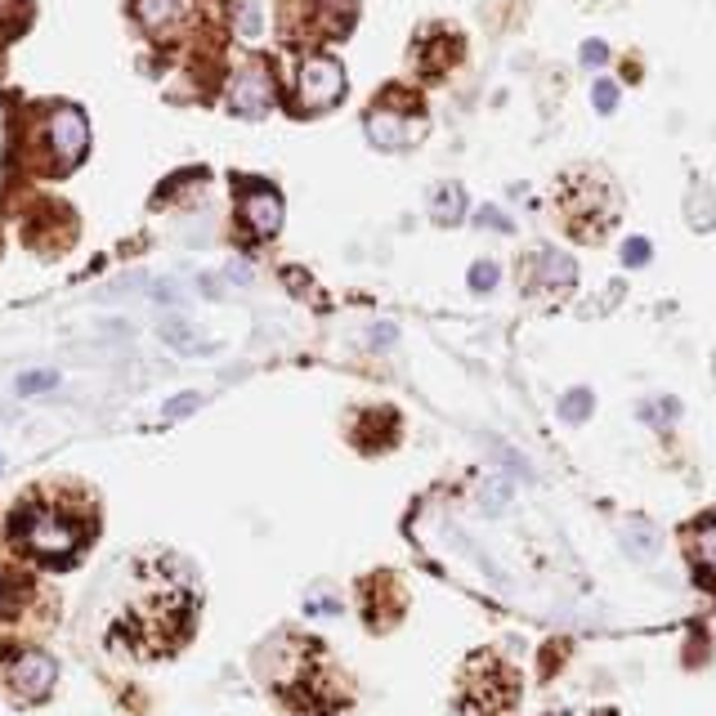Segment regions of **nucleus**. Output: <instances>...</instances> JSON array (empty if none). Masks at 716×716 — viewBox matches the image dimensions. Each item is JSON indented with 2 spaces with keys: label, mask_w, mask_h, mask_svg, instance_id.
I'll return each instance as SVG.
<instances>
[{
  "label": "nucleus",
  "mask_w": 716,
  "mask_h": 716,
  "mask_svg": "<svg viewBox=\"0 0 716 716\" xmlns=\"http://www.w3.org/2000/svg\"><path fill=\"white\" fill-rule=\"evenodd\" d=\"M618 188L596 166H573L555 179V220L577 242H605L618 224Z\"/></svg>",
  "instance_id": "f257e3e1"
},
{
  "label": "nucleus",
  "mask_w": 716,
  "mask_h": 716,
  "mask_svg": "<svg viewBox=\"0 0 716 716\" xmlns=\"http://www.w3.org/2000/svg\"><path fill=\"white\" fill-rule=\"evenodd\" d=\"M14 542L36 555V560H49V564H68L81 542H86V525L68 510V506H54V502H27L19 506L14 515Z\"/></svg>",
  "instance_id": "f03ea898"
},
{
  "label": "nucleus",
  "mask_w": 716,
  "mask_h": 716,
  "mask_svg": "<svg viewBox=\"0 0 716 716\" xmlns=\"http://www.w3.org/2000/svg\"><path fill=\"white\" fill-rule=\"evenodd\" d=\"M354 23V0H283L278 27L291 45H313V41H337Z\"/></svg>",
  "instance_id": "7ed1b4c3"
},
{
  "label": "nucleus",
  "mask_w": 716,
  "mask_h": 716,
  "mask_svg": "<svg viewBox=\"0 0 716 716\" xmlns=\"http://www.w3.org/2000/svg\"><path fill=\"white\" fill-rule=\"evenodd\" d=\"M367 135L376 148H408L426 135V117H421V99L408 95L404 86H389L372 112H367Z\"/></svg>",
  "instance_id": "20e7f679"
},
{
  "label": "nucleus",
  "mask_w": 716,
  "mask_h": 716,
  "mask_svg": "<svg viewBox=\"0 0 716 716\" xmlns=\"http://www.w3.org/2000/svg\"><path fill=\"white\" fill-rule=\"evenodd\" d=\"M345 99V68L332 54H305V63L296 68V86H291V108L296 112H328Z\"/></svg>",
  "instance_id": "39448f33"
},
{
  "label": "nucleus",
  "mask_w": 716,
  "mask_h": 716,
  "mask_svg": "<svg viewBox=\"0 0 716 716\" xmlns=\"http://www.w3.org/2000/svg\"><path fill=\"white\" fill-rule=\"evenodd\" d=\"M36 140L41 148H49V170L68 175L86 157V117L77 108H54L36 121Z\"/></svg>",
  "instance_id": "423d86ee"
},
{
  "label": "nucleus",
  "mask_w": 716,
  "mask_h": 716,
  "mask_svg": "<svg viewBox=\"0 0 716 716\" xmlns=\"http://www.w3.org/2000/svg\"><path fill=\"white\" fill-rule=\"evenodd\" d=\"M462 690H466V703L475 712H502L515 703V672L497 659V654H475L462 672Z\"/></svg>",
  "instance_id": "0eeeda50"
},
{
  "label": "nucleus",
  "mask_w": 716,
  "mask_h": 716,
  "mask_svg": "<svg viewBox=\"0 0 716 716\" xmlns=\"http://www.w3.org/2000/svg\"><path fill=\"white\" fill-rule=\"evenodd\" d=\"M238 220L251 238H274L283 229V198L269 184H242L238 192Z\"/></svg>",
  "instance_id": "6e6552de"
},
{
  "label": "nucleus",
  "mask_w": 716,
  "mask_h": 716,
  "mask_svg": "<svg viewBox=\"0 0 716 716\" xmlns=\"http://www.w3.org/2000/svg\"><path fill=\"white\" fill-rule=\"evenodd\" d=\"M229 108L238 117H265L274 108V77L269 63H246V68L233 77L229 86Z\"/></svg>",
  "instance_id": "1a4fd4ad"
},
{
  "label": "nucleus",
  "mask_w": 716,
  "mask_h": 716,
  "mask_svg": "<svg viewBox=\"0 0 716 716\" xmlns=\"http://www.w3.org/2000/svg\"><path fill=\"white\" fill-rule=\"evenodd\" d=\"M54 676H58V663L49 659V654H19L14 663H10V690H14V698L19 703H36V698H45L49 694V685H54Z\"/></svg>",
  "instance_id": "9d476101"
},
{
  "label": "nucleus",
  "mask_w": 716,
  "mask_h": 716,
  "mask_svg": "<svg viewBox=\"0 0 716 716\" xmlns=\"http://www.w3.org/2000/svg\"><path fill=\"white\" fill-rule=\"evenodd\" d=\"M192 5H198V0H135V14L153 36H166L192 14Z\"/></svg>",
  "instance_id": "9b49d317"
},
{
  "label": "nucleus",
  "mask_w": 716,
  "mask_h": 716,
  "mask_svg": "<svg viewBox=\"0 0 716 716\" xmlns=\"http://www.w3.org/2000/svg\"><path fill=\"white\" fill-rule=\"evenodd\" d=\"M458 58H462V36L458 32H439V36H426L417 45V63H421L426 77H443Z\"/></svg>",
  "instance_id": "f8f14e48"
},
{
  "label": "nucleus",
  "mask_w": 716,
  "mask_h": 716,
  "mask_svg": "<svg viewBox=\"0 0 716 716\" xmlns=\"http://www.w3.org/2000/svg\"><path fill=\"white\" fill-rule=\"evenodd\" d=\"M690 555H694V569L698 577H716V515L712 519H698V525L690 529Z\"/></svg>",
  "instance_id": "ddd939ff"
},
{
  "label": "nucleus",
  "mask_w": 716,
  "mask_h": 716,
  "mask_svg": "<svg viewBox=\"0 0 716 716\" xmlns=\"http://www.w3.org/2000/svg\"><path fill=\"white\" fill-rule=\"evenodd\" d=\"M623 542H627V555H636V560H654L659 555V529L645 525V519H631Z\"/></svg>",
  "instance_id": "4468645a"
},
{
  "label": "nucleus",
  "mask_w": 716,
  "mask_h": 716,
  "mask_svg": "<svg viewBox=\"0 0 716 716\" xmlns=\"http://www.w3.org/2000/svg\"><path fill=\"white\" fill-rule=\"evenodd\" d=\"M462 207H466V198H462V188H452V184H443V188L434 192V220H439V224H458V220H462Z\"/></svg>",
  "instance_id": "2eb2a0df"
},
{
  "label": "nucleus",
  "mask_w": 716,
  "mask_h": 716,
  "mask_svg": "<svg viewBox=\"0 0 716 716\" xmlns=\"http://www.w3.org/2000/svg\"><path fill=\"white\" fill-rule=\"evenodd\" d=\"M560 417L573 421V426L587 421V417H592V395H587V389H569V395L560 399Z\"/></svg>",
  "instance_id": "dca6fc26"
},
{
  "label": "nucleus",
  "mask_w": 716,
  "mask_h": 716,
  "mask_svg": "<svg viewBox=\"0 0 716 716\" xmlns=\"http://www.w3.org/2000/svg\"><path fill=\"white\" fill-rule=\"evenodd\" d=\"M493 283H497V265H493V260H480V265L471 269V287L475 291H493Z\"/></svg>",
  "instance_id": "f3484780"
},
{
  "label": "nucleus",
  "mask_w": 716,
  "mask_h": 716,
  "mask_svg": "<svg viewBox=\"0 0 716 716\" xmlns=\"http://www.w3.org/2000/svg\"><path fill=\"white\" fill-rule=\"evenodd\" d=\"M623 260H627V265H636V269H640L645 260H649V242H645V238H631V242L623 246Z\"/></svg>",
  "instance_id": "a211bd4d"
},
{
  "label": "nucleus",
  "mask_w": 716,
  "mask_h": 716,
  "mask_svg": "<svg viewBox=\"0 0 716 716\" xmlns=\"http://www.w3.org/2000/svg\"><path fill=\"white\" fill-rule=\"evenodd\" d=\"M614 103H618V90L609 81H596V108L601 112H614Z\"/></svg>",
  "instance_id": "6ab92c4d"
},
{
  "label": "nucleus",
  "mask_w": 716,
  "mask_h": 716,
  "mask_svg": "<svg viewBox=\"0 0 716 716\" xmlns=\"http://www.w3.org/2000/svg\"><path fill=\"white\" fill-rule=\"evenodd\" d=\"M480 224H493V229H502V233L510 229V220H506L502 211H493V207H484V211H480Z\"/></svg>",
  "instance_id": "aec40b11"
},
{
  "label": "nucleus",
  "mask_w": 716,
  "mask_h": 716,
  "mask_svg": "<svg viewBox=\"0 0 716 716\" xmlns=\"http://www.w3.org/2000/svg\"><path fill=\"white\" fill-rule=\"evenodd\" d=\"M582 63H605V45L601 41H587V45H582Z\"/></svg>",
  "instance_id": "412c9836"
},
{
  "label": "nucleus",
  "mask_w": 716,
  "mask_h": 716,
  "mask_svg": "<svg viewBox=\"0 0 716 716\" xmlns=\"http://www.w3.org/2000/svg\"><path fill=\"white\" fill-rule=\"evenodd\" d=\"M19 385H23V389H45V385H54V372H36V376H23Z\"/></svg>",
  "instance_id": "4be33fe9"
},
{
  "label": "nucleus",
  "mask_w": 716,
  "mask_h": 716,
  "mask_svg": "<svg viewBox=\"0 0 716 716\" xmlns=\"http://www.w3.org/2000/svg\"><path fill=\"white\" fill-rule=\"evenodd\" d=\"M192 408H198V395H179V399H175L166 412H170V417H179V412H192Z\"/></svg>",
  "instance_id": "5701e85b"
},
{
  "label": "nucleus",
  "mask_w": 716,
  "mask_h": 716,
  "mask_svg": "<svg viewBox=\"0 0 716 716\" xmlns=\"http://www.w3.org/2000/svg\"><path fill=\"white\" fill-rule=\"evenodd\" d=\"M5 609H10V582L0 577V614H5Z\"/></svg>",
  "instance_id": "b1692460"
},
{
  "label": "nucleus",
  "mask_w": 716,
  "mask_h": 716,
  "mask_svg": "<svg viewBox=\"0 0 716 716\" xmlns=\"http://www.w3.org/2000/svg\"><path fill=\"white\" fill-rule=\"evenodd\" d=\"M395 341V328H376V345H389Z\"/></svg>",
  "instance_id": "393cba45"
},
{
  "label": "nucleus",
  "mask_w": 716,
  "mask_h": 716,
  "mask_svg": "<svg viewBox=\"0 0 716 716\" xmlns=\"http://www.w3.org/2000/svg\"><path fill=\"white\" fill-rule=\"evenodd\" d=\"M551 716H569V712H551ZM592 716H614V712H592Z\"/></svg>",
  "instance_id": "a878e982"
}]
</instances>
